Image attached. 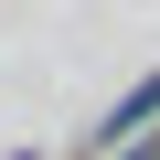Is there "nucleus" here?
Here are the masks:
<instances>
[{
    "instance_id": "1",
    "label": "nucleus",
    "mask_w": 160,
    "mask_h": 160,
    "mask_svg": "<svg viewBox=\"0 0 160 160\" xmlns=\"http://www.w3.org/2000/svg\"><path fill=\"white\" fill-rule=\"evenodd\" d=\"M139 118H160V86H139V96H128V107L96 128V149H128V139H139Z\"/></svg>"
},
{
    "instance_id": "2",
    "label": "nucleus",
    "mask_w": 160,
    "mask_h": 160,
    "mask_svg": "<svg viewBox=\"0 0 160 160\" xmlns=\"http://www.w3.org/2000/svg\"><path fill=\"white\" fill-rule=\"evenodd\" d=\"M118 160H160V139H128V149H118Z\"/></svg>"
}]
</instances>
